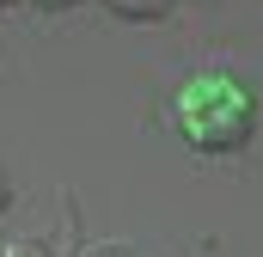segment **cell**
I'll return each mask as SVG.
<instances>
[{
  "label": "cell",
  "mask_w": 263,
  "mask_h": 257,
  "mask_svg": "<svg viewBox=\"0 0 263 257\" xmlns=\"http://www.w3.org/2000/svg\"><path fill=\"white\" fill-rule=\"evenodd\" d=\"M110 19H129V25H159L172 19V0H104Z\"/></svg>",
  "instance_id": "obj_2"
},
{
  "label": "cell",
  "mask_w": 263,
  "mask_h": 257,
  "mask_svg": "<svg viewBox=\"0 0 263 257\" xmlns=\"http://www.w3.org/2000/svg\"><path fill=\"white\" fill-rule=\"evenodd\" d=\"M0 257H49V251H43V239H12V245H0Z\"/></svg>",
  "instance_id": "obj_4"
},
{
  "label": "cell",
  "mask_w": 263,
  "mask_h": 257,
  "mask_svg": "<svg viewBox=\"0 0 263 257\" xmlns=\"http://www.w3.org/2000/svg\"><path fill=\"white\" fill-rule=\"evenodd\" d=\"M6 202H12V178L0 172V214H6Z\"/></svg>",
  "instance_id": "obj_6"
},
{
  "label": "cell",
  "mask_w": 263,
  "mask_h": 257,
  "mask_svg": "<svg viewBox=\"0 0 263 257\" xmlns=\"http://www.w3.org/2000/svg\"><path fill=\"white\" fill-rule=\"evenodd\" d=\"M80 257H141V251H135L129 239H98V245H86Z\"/></svg>",
  "instance_id": "obj_3"
},
{
  "label": "cell",
  "mask_w": 263,
  "mask_h": 257,
  "mask_svg": "<svg viewBox=\"0 0 263 257\" xmlns=\"http://www.w3.org/2000/svg\"><path fill=\"white\" fill-rule=\"evenodd\" d=\"M6 6H12V0H0V12H6Z\"/></svg>",
  "instance_id": "obj_7"
},
{
  "label": "cell",
  "mask_w": 263,
  "mask_h": 257,
  "mask_svg": "<svg viewBox=\"0 0 263 257\" xmlns=\"http://www.w3.org/2000/svg\"><path fill=\"white\" fill-rule=\"evenodd\" d=\"M172 128L196 153H233V147H245L257 135V98H251L245 80H233L220 67L214 74H196L172 98Z\"/></svg>",
  "instance_id": "obj_1"
},
{
  "label": "cell",
  "mask_w": 263,
  "mask_h": 257,
  "mask_svg": "<svg viewBox=\"0 0 263 257\" xmlns=\"http://www.w3.org/2000/svg\"><path fill=\"white\" fill-rule=\"evenodd\" d=\"M25 6H37V12H67V6H80V0H25Z\"/></svg>",
  "instance_id": "obj_5"
}]
</instances>
